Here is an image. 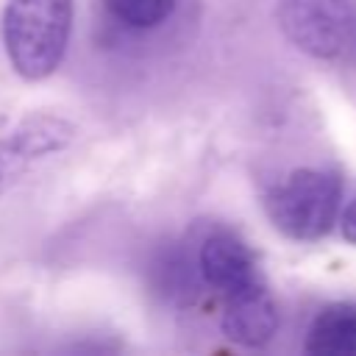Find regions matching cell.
<instances>
[{
  "instance_id": "7",
  "label": "cell",
  "mask_w": 356,
  "mask_h": 356,
  "mask_svg": "<svg viewBox=\"0 0 356 356\" xmlns=\"http://www.w3.org/2000/svg\"><path fill=\"white\" fill-rule=\"evenodd\" d=\"M303 348L312 356H356V303L323 306L306 331Z\"/></svg>"
},
{
  "instance_id": "2",
  "label": "cell",
  "mask_w": 356,
  "mask_h": 356,
  "mask_svg": "<svg viewBox=\"0 0 356 356\" xmlns=\"http://www.w3.org/2000/svg\"><path fill=\"white\" fill-rule=\"evenodd\" d=\"M342 209V175L325 167H298L267 195L264 211L278 234L295 242L323 239Z\"/></svg>"
},
{
  "instance_id": "5",
  "label": "cell",
  "mask_w": 356,
  "mask_h": 356,
  "mask_svg": "<svg viewBox=\"0 0 356 356\" xmlns=\"http://www.w3.org/2000/svg\"><path fill=\"white\" fill-rule=\"evenodd\" d=\"M75 128L56 114H36L22 120L14 131L0 136V192L22 178L36 161L70 147Z\"/></svg>"
},
{
  "instance_id": "6",
  "label": "cell",
  "mask_w": 356,
  "mask_h": 356,
  "mask_svg": "<svg viewBox=\"0 0 356 356\" xmlns=\"http://www.w3.org/2000/svg\"><path fill=\"white\" fill-rule=\"evenodd\" d=\"M220 328L242 348H264L278 331V306L270 295V286L261 284L222 300Z\"/></svg>"
},
{
  "instance_id": "11",
  "label": "cell",
  "mask_w": 356,
  "mask_h": 356,
  "mask_svg": "<svg viewBox=\"0 0 356 356\" xmlns=\"http://www.w3.org/2000/svg\"><path fill=\"white\" fill-rule=\"evenodd\" d=\"M353 50V67H356V28H353V39H350V47H348V53Z\"/></svg>"
},
{
  "instance_id": "3",
  "label": "cell",
  "mask_w": 356,
  "mask_h": 356,
  "mask_svg": "<svg viewBox=\"0 0 356 356\" xmlns=\"http://www.w3.org/2000/svg\"><path fill=\"white\" fill-rule=\"evenodd\" d=\"M278 25L300 53L331 61L348 53L356 11L350 0H278Z\"/></svg>"
},
{
  "instance_id": "4",
  "label": "cell",
  "mask_w": 356,
  "mask_h": 356,
  "mask_svg": "<svg viewBox=\"0 0 356 356\" xmlns=\"http://www.w3.org/2000/svg\"><path fill=\"white\" fill-rule=\"evenodd\" d=\"M200 284L214 289L220 300L267 284L253 248L231 228H211L195 253Z\"/></svg>"
},
{
  "instance_id": "1",
  "label": "cell",
  "mask_w": 356,
  "mask_h": 356,
  "mask_svg": "<svg viewBox=\"0 0 356 356\" xmlns=\"http://www.w3.org/2000/svg\"><path fill=\"white\" fill-rule=\"evenodd\" d=\"M75 0H8L3 8V47L25 81L50 78L70 44Z\"/></svg>"
},
{
  "instance_id": "10",
  "label": "cell",
  "mask_w": 356,
  "mask_h": 356,
  "mask_svg": "<svg viewBox=\"0 0 356 356\" xmlns=\"http://www.w3.org/2000/svg\"><path fill=\"white\" fill-rule=\"evenodd\" d=\"M342 236L350 242V245H356V195L350 197V203L345 206V211H342Z\"/></svg>"
},
{
  "instance_id": "8",
  "label": "cell",
  "mask_w": 356,
  "mask_h": 356,
  "mask_svg": "<svg viewBox=\"0 0 356 356\" xmlns=\"http://www.w3.org/2000/svg\"><path fill=\"white\" fill-rule=\"evenodd\" d=\"M197 284H200L197 264L192 267V259H186L184 250L170 245L153 259V286H156V292H161L164 300L186 303V300H192Z\"/></svg>"
},
{
  "instance_id": "9",
  "label": "cell",
  "mask_w": 356,
  "mask_h": 356,
  "mask_svg": "<svg viewBox=\"0 0 356 356\" xmlns=\"http://www.w3.org/2000/svg\"><path fill=\"white\" fill-rule=\"evenodd\" d=\"M103 6L120 25L134 31L159 28L175 11V0H103Z\"/></svg>"
}]
</instances>
